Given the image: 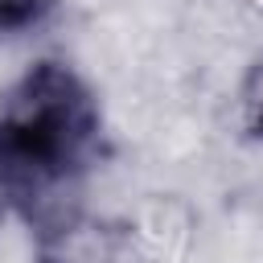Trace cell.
<instances>
[{
    "label": "cell",
    "mask_w": 263,
    "mask_h": 263,
    "mask_svg": "<svg viewBox=\"0 0 263 263\" xmlns=\"http://www.w3.org/2000/svg\"><path fill=\"white\" fill-rule=\"evenodd\" d=\"M238 127L247 140L263 144V53L247 66L238 82Z\"/></svg>",
    "instance_id": "cell-4"
},
{
    "label": "cell",
    "mask_w": 263,
    "mask_h": 263,
    "mask_svg": "<svg viewBox=\"0 0 263 263\" xmlns=\"http://www.w3.org/2000/svg\"><path fill=\"white\" fill-rule=\"evenodd\" d=\"M4 218H12V205H8V197H4V189H0V222Z\"/></svg>",
    "instance_id": "cell-5"
},
{
    "label": "cell",
    "mask_w": 263,
    "mask_h": 263,
    "mask_svg": "<svg viewBox=\"0 0 263 263\" xmlns=\"http://www.w3.org/2000/svg\"><path fill=\"white\" fill-rule=\"evenodd\" d=\"M103 156L107 111L74 62L37 58L0 90V189L12 218L33 226L74 205Z\"/></svg>",
    "instance_id": "cell-1"
},
{
    "label": "cell",
    "mask_w": 263,
    "mask_h": 263,
    "mask_svg": "<svg viewBox=\"0 0 263 263\" xmlns=\"http://www.w3.org/2000/svg\"><path fill=\"white\" fill-rule=\"evenodd\" d=\"M66 0H0V45L29 41L62 16Z\"/></svg>",
    "instance_id": "cell-3"
},
{
    "label": "cell",
    "mask_w": 263,
    "mask_h": 263,
    "mask_svg": "<svg viewBox=\"0 0 263 263\" xmlns=\"http://www.w3.org/2000/svg\"><path fill=\"white\" fill-rule=\"evenodd\" d=\"M33 230V263H123L132 230L123 218L95 214L86 205H62Z\"/></svg>",
    "instance_id": "cell-2"
}]
</instances>
